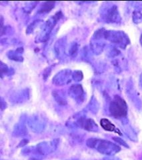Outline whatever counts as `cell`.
I'll return each mask as SVG.
<instances>
[{
  "label": "cell",
  "instance_id": "cell-1",
  "mask_svg": "<svg viewBox=\"0 0 142 160\" xmlns=\"http://www.w3.org/2000/svg\"><path fill=\"white\" fill-rule=\"evenodd\" d=\"M109 111L115 118L126 117L128 114V105L126 101L116 96L110 103Z\"/></svg>",
  "mask_w": 142,
  "mask_h": 160
},
{
  "label": "cell",
  "instance_id": "cell-2",
  "mask_svg": "<svg viewBox=\"0 0 142 160\" xmlns=\"http://www.w3.org/2000/svg\"><path fill=\"white\" fill-rule=\"evenodd\" d=\"M100 124H101V126L103 127V129L106 130V131L115 132L121 135L120 132L116 128V127L108 119H104V118L102 119L101 121H100Z\"/></svg>",
  "mask_w": 142,
  "mask_h": 160
},
{
  "label": "cell",
  "instance_id": "cell-3",
  "mask_svg": "<svg viewBox=\"0 0 142 160\" xmlns=\"http://www.w3.org/2000/svg\"><path fill=\"white\" fill-rule=\"evenodd\" d=\"M80 124L84 129L90 130L93 127L94 122L91 120H84L80 121Z\"/></svg>",
  "mask_w": 142,
  "mask_h": 160
},
{
  "label": "cell",
  "instance_id": "cell-4",
  "mask_svg": "<svg viewBox=\"0 0 142 160\" xmlns=\"http://www.w3.org/2000/svg\"><path fill=\"white\" fill-rule=\"evenodd\" d=\"M54 2H46L45 4L43 5V10H41L42 12H47V11H49V10H51L54 7Z\"/></svg>",
  "mask_w": 142,
  "mask_h": 160
}]
</instances>
